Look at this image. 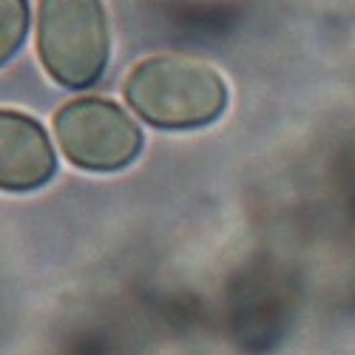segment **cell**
<instances>
[{"label": "cell", "mask_w": 355, "mask_h": 355, "mask_svg": "<svg viewBox=\"0 0 355 355\" xmlns=\"http://www.w3.org/2000/svg\"><path fill=\"white\" fill-rule=\"evenodd\" d=\"M123 97L142 123L159 131H196L225 114L227 83L196 57L151 54L125 74Z\"/></svg>", "instance_id": "6da1fadb"}, {"label": "cell", "mask_w": 355, "mask_h": 355, "mask_svg": "<svg viewBox=\"0 0 355 355\" xmlns=\"http://www.w3.org/2000/svg\"><path fill=\"white\" fill-rule=\"evenodd\" d=\"M35 43L43 71L57 85L69 92L92 88L111 54L103 0H40Z\"/></svg>", "instance_id": "7a4b0ae2"}, {"label": "cell", "mask_w": 355, "mask_h": 355, "mask_svg": "<svg viewBox=\"0 0 355 355\" xmlns=\"http://www.w3.org/2000/svg\"><path fill=\"white\" fill-rule=\"evenodd\" d=\"M54 137L63 157L92 173L125 171L142 154V131L111 100L77 97L57 108Z\"/></svg>", "instance_id": "3957f363"}, {"label": "cell", "mask_w": 355, "mask_h": 355, "mask_svg": "<svg viewBox=\"0 0 355 355\" xmlns=\"http://www.w3.org/2000/svg\"><path fill=\"white\" fill-rule=\"evenodd\" d=\"M54 173L57 157L46 128L23 111L0 108V191L32 193Z\"/></svg>", "instance_id": "277c9868"}, {"label": "cell", "mask_w": 355, "mask_h": 355, "mask_svg": "<svg viewBox=\"0 0 355 355\" xmlns=\"http://www.w3.org/2000/svg\"><path fill=\"white\" fill-rule=\"evenodd\" d=\"M28 20V0H0V66H6L26 43Z\"/></svg>", "instance_id": "5b68a950"}]
</instances>
